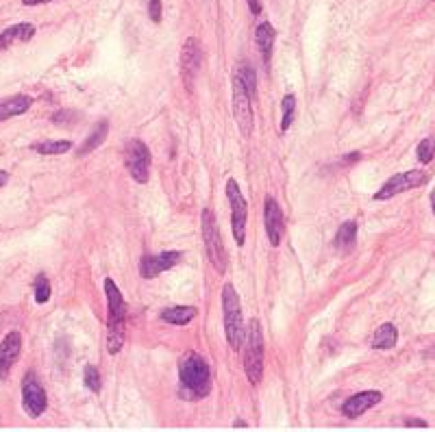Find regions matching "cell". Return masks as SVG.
<instances>
[{"mask_svg":"<svg viewBox=\"0 0 435 432\" xmlns=\"http://www.w3.org/2000/svg\"><path fill=\"white\" fill-rule=\"evenodd\" d=\"M107 294V352L118 354L125 345V330H127V302L122 298L114 278L105 281Z\"/></svg>","mask_w":435,"mask_h":432,"instance_id":"6da1fadb","label":"cell"},{"mask_svg":"<svg viewBox=\"0 0 435 432\" xmlns=\"http://www.w3.org/2000/svg\"><path fill=\"white\" fill-rule=\"evenodd\" d=\"M179 378H181V385L185 387V391L192 398H205L211 389V371H209L207 360L194 352L187 354L181 360Z\"/></svg>","mask_w":435,"mask_h":432,"instance_id":"7a4b0ae2","label":"cell"},{"mask_svg":"<svg viewBox=\"0 0 435 432\" xmlns=\"http://www.w3.org/2000/svg\"><path fill=\"white\" fill-rule=\"evenodd\" d=\"M222 311H224V334L226 341L233 350H240L244 343V317H242V304L235 287L226 283L222 287Z\"/></svg>","mask_w":435,"mask_h":432,"instance_id":"3957f363","label":"cell"},{"mask_svg":"<svg viewBox=\"0 0 435 432\" xmlns=\"http://www.w3.org/2000/svg\"><path fill=\"white\" fill-rule=\"evenodd\" d=\"M264 354H266V343H264L262 324L257 322V319H253L246 330V343H244V369H246L248 382H253V385L262 382Z\"/></svg>","mask_w":435,"mask_h":432,"instance_id":"277c9868","label":"cell"},{"mask_svg":"<svg viewBox=\"0 0 435 432\" xmlns=\"http://www.w3.org/2000/svg\"><path fill=\"white\" fill-rule=\"evenodd\" d=\"M202 241H205L207 257L211 261V266L218 274L226 272V250L222 244V235L218 230L215 217L211 213V208L202 211Z\"/></svg>","mask_w":435,"mask_h":432,"instance_id":"5b68a950","label":"cell"},{"mask_svg":"<svg viewBox=\"0 0 435 432\" xmlns=\"http://www.w3.org/2000/svg\"><path fill=\"white\" fill-rule=\"evenodd\" d=\"M226 198L231 204V230H233L235 244L242 248L246 241V217H248V204L246 198L242 196L240 185L235 183V178L226 180Z\"/></svg>","mask_w":435,"mask_h":432,"instance_id":"8992f818","label":"cell"},{"mask_svg":"<svg viewBox=\"0 0 435 432\" xmlns=\"http://www.w3.org/2000/svg\"><path fill=\"white\" fill-rule=\"evenodd\" d=\"M151 150L140 139H129L125 146V165L135 183H148V176H151Z\"/></svg>","mask_w":435,"mask_h":432,"instance_id":"52a82bcc","label":"cell"},{"mask_svg":"<svg viewBox=\"0 0 435 432\" xmlns=\"http://www.w3.org/2000/svg\"><path fill=\"white\" fill-rule=\"evenodd\" d=\"M429 183V174L423 170H410L392 176L388 183L374 193V200H390L392 196H399L403 191H410L416 187H423Z\"/></svg>","mask_w":435,"mask_h":432,"instance_id":"ba28073f","label":"cell"},{"mask_svg":"<svg viewBox=\"0 0 435 432\" xmlns=\"http://www.w3.org/2000/svg\"><path fill=\"white\" fill-rule=\"evenodd\" d=\"M233 116L237 122V129L244 137L253 135V105L251 94L244 87V83L233 76Z\"/></svg>","mask_w":435,"mask_h":432,"instance_id":"9c48e42d","label":"cell"},{"mask_svg":"<svg viewBox=\"0 0 435 432\" xmlns=\"http://www.w3.org/2000/svg\"><path fill=\"white\" fill-rule=\"evenodd\" d=\"M200 63H202L200 41L196 37H189L181 50V76L189 91L194 89V80H196V74L200 72Z\"/></svg>","mask_w":435,"mask_h":432,"instance_id":"30bf717a","label":"cell"},{"mask_svg":"<svg viewBox=\"0 0 435 432\" xmlns=\"http://www.w3.org/2000/svg\"><path fill=\"white\" fill-rule=\"evenodd\" d=\"M22 404H24L26 413H29L31 417H39L48 409L46 391L42 389V385H39V380L33 374L26 376L24 382H22Z\"/></svg>","mask_w":435,"mask_h":432,"instance_id":"8fae6325","label":"cell"},{"mask_svg":"<svg viewBox=\"0 0 435 432\" xmlns=\"http://www.w3.org/2000/svg\"><path fill=\"white\" fill-rule=\"evenodd\" d=\"M183 259V255L179 250H170V252H161V255H151V257H144L140 261V274L146 281H151V278L163 274L166 270L174 268L176 263Z\"/></svg>","mask_w":435,"mask_h":432,"instance_id":"7c38bea8","label":"cell"},{"mask_svg":"<svg viewBox=\"0 0 435 432\" xmlns=\"http://www.w3.org/2000/svg\"><path fill=\"white\" fill-rule=\"evenodd\" d=\"M264 215H266V233H268V239H270V246L277 248L281 246V239H283V233H285V217H283V208L279 206V202L268 196L266 202H264Z\"/></svg>","mask_w":435,"mask_h":432,"instance_id":"4fadbf2b","label":"cell"},{"mask_svg":"<svg viewBox=\"0 0 435 432\" xmlns=\"http://www.w3.org/2000/svg\"><path fill=\"white\" fill-rule=\"evenodd\" d=\"M20 352H22V334L18 330H13L0 343V378H7L11 367L16 365Z\"/></svg>","mask_w":435,"mask_h":432,"instance_id":"5bb4252c","label":"cell"},{"mask_svg":"<svg viewBox=\"0 0 435 432\" xmlns=\"http://www.w3.org/2000/svg\"><path fill=\"white\" fill-rule=\"evenodd\" d=\"M383 400V393L381 391H361L357 396H350L344 404H342V413L350 420H355V417H361L365 411H370L372 407Z\"/></svg>","mask_w":435,"mask_h":432,"instance_id":"9a60e30c","label":"cell"},{"mask_svg":"<svg viewBox=\"0 0 435 432\" xmlns=\"http://www.w3.org/2000/svg\"><path fill=\"white\" fill-rule=\"evenodd\" d=\"M35 35V26L29 22H20V24H13L9 29H5L0 33V50H5L13 44H20V41H29Z\"/></svg>","mask_w":435,"mask_h":432,"instance_id":"2e32d148","label":"cell"},{"mask_svg":"<svg viewBox=\"0 0 435 432\" xmlns=\"http://www.w3.org/2000/svg\"><path fill=\"white\" fill-rule=\"evenodd\" d=\"M31 105H33L31 96H11L7 100H0V122L26 114V111L31 109Z\"/></svg>","mask_w":435,"mask_h":432,"instance_id":"e0dca14e","label":"cell"},{"mask_svg":"<svg viewBox=\"0 0 435 432\" xmlns=\"http://www.w3.org/2000/svg\"><path fill=\"white\" fill-rule=\"evenodd\" d=\"M255 41H257V46H259L264 63H270L272 46H275V26H272L270 22H262L255 31Z\"/></svg>","mask_w":435,"mask_h":432,"instance_id":"ac0fdd59","label":"cell"},{"mask_svg":"<svg viewBox=\"0 0 435 432\" xmlns=\"http://www.w3.org/2000/svg\"><path fill=\"white\" fill-rule=\"evenodd\" d=\"M198 315L196 306H172V309L161 311V319L174 326H187Z\"/></svg>","mask_w":435,"mask_h":432,"instance_id":"d6986e66","label":"cell"},{"mask_svg":"<svg viewBox=\"0 0 435 432\" xmlns=\"http://www.w3.org/2000/svg\"><path fill=\"white\" fill-rule=\"evenodd\" d=\"M107 133H109V122H107V120L98 122V127L87 135V139L83 142V146L78 148V157H85V155H89V152L96 150V148L105 142V139H107Z\"/></svg>","mask_w":435,"mask_h":432,"instance_id":"ffe728a7","label":"cell"},{"mask_svg":"<svg viewBox=\"0 0 435 432\" xmlns=\"http://www.w3.org/2000/svg\"><path fill=\"white\" fill-rule=\"evenodd\" d=\"M399 341V330L394 324H383L372 339V347L374 350H392L394 345H396Z\"/></svg>","mask_w":435,"mask_h":432,"instance_id":"44dd1931","label":"cell"},{"mask_svg":"<svg viewBox=\"0 0 435 432\" xmlns=\"http://www.w3.org/2000/svg\"><path fill=\"white\" fill-rule=\"evenodd\" d=\"M357 228H359L357 222H344V224L339 226L337 235H335V246L344 248V250L352 248V244H355V239H357Z\"/></svg>","mask_w":435,"mask_h":432,"instance_id":"7402d4cb","label":"cell"},{"mask_svg":"<svg viewBox=\"0 0 435 432\" xmlns=\"http://www.w3.org/2000/svg\"><path fill=\"white\" fill-rule=\"evenodd\" d=\"M235 76L244 83V87H246V91H248L251 96H255V91H257V76H255V69H253L246 61H242V63H240Z\"/></svg>","mask_w":435,"mask_h":432,"instance_id":"603a6c76","label":"cell"},{"mask_svg":"<svg viewBox=\"0 0 435 432\" xmlns=\"http://www.w3.org/2000/svg\"><path fill=\"white\" fill-rule=\"evenodd\" d=\"M283 107V120H281V131H288L292 127L294 122V111H296V96L294 94H288L281 102Z\"/></svg>","mask_w":435,"mask_h":432,"instance_id":"cb8c5ba5","label":"cell"},{"mask_svg":"<svg viewBox=\"0 0 435 432\" xmlns=\"http://www.w3.org/2000/svg\"><path fill=\"white\" fill-rule=\"evenodd\" d=\"M33 148L39 152V155L50 157V155H63V152H67L72 148V144L70 142H44V144H37Z\"/></svg>","mask_w":435,"mask_h":432,"instance_id":"d4e9b609","label":"cell"},{"mask_svg":"<svg viewBox=\"0 0 435 432\" xmlns=\"http://www.w3.org/2000/svg\"><path fill=\"white\" fill-rule=\"evenodd\" d=\"M48 300H50V283H48V278L44 274H39L35 278V302L44 304Z\"/></svg>","mask_w":435,"mask_h":432,"instance_id":"484cf974","label":"cell"},{"mask_svg":"<svg viewBox=\"0 0 435 432\" xmlns=\"http://www.w3.org/2000/svg\"><path fill=\"white\" fill-rule=\"evenodd\" d=\"M433 152H435V139L433 137H427V139H423V142L418 144V159H420V163H429L433 159Z\"/></svg>","mask_w":435,"mask_h":432,"instance_id":"4316f807","label":"cell"},{"mask_svg":"<svg viewBox=\"0 0 435 432\" xmlns=\"http://www.w3.org/2000/svg\"><path fill=\"white\" fill-rule=\"evenodd\" d=\"M83 380H85V387L89 389V391H94V393H98V391H100V374H98V369L94 367V365H87V367H85Z\"/></svg>","mask_w":435,"mask_h":432,"instance_id":"83f0119b","label":"cell"},{"mask_svg":"<svg viewBox=\"0 0 435 432\" xmlns=\"http://www.w3.org/2000/svg\"><path fill=\"white\" fill-rule=\"evenodd\" d=\"M148 16L153 22L161 20V0H148Z\"/></svg>","mask_w":435,"mask_h":432,"instance_id":"f1b7e54d","label":"cell"},{"mask_svg":"<svg viewBox=\"0 0 435 432\" xmlns=\"http://www.w3.org/2000/svg\"><path fill=\"white\" fill-rule=\"evenodd\" d=\"M405 426L407 428H427V422L425 420H405Z\"/></svg>","mask_w":435,"mask_h":432,"instance_id":"f546056e","label":"cell"},{"mask_svg":"<svg viewBox=\"0 0 435 432\" xmlns=\"http://www.w3.org/2000/svg\"><path fill=\"white\" fill-rule=\"evenodd\" d=\"M248 7H251V11L255 13V16H257V13L262 11V7H259V0H248Z\"/></svg>","mask_w":435,"mask_h":432,"instance_id":"4dcf8cb0","label":"cell"},{"mask_svg":"<svg viewBox=\"0 0 435 432\" xmlns=\"http://www.w3.org/2000/svg\"><path fill=\"white\" fill-rule=\"evenodd\" d=\"M24 5H44V3H50V0H22Z\"/></svg>","mask_w":435,"mask_h":432,"instance_id":"1f68e13d","label":"cell"},{"mask_svg":"<svg viewBox=\"0 0 435 432\" xmlns=\"http://www.w3.org/2000/svg\"><path fill=\"white\" fill-rule=\"evenodd\" d=\"M7 183V172L5 170H0V187H3Z\"/></svg>","mask_w":435,"mask_h":432,"instance_id":"d6a6232c","label":"cell"},{"mask_svg":"<svg viewBox=\"0 0 435 432\" xmlns=\"http://www.w3.org/2000/svg\"><path fill=\"white\" fill-rule=\"evenodd\" d=\"M431 208H433V213H435V189L431 191Z\"/></svg>","mask_w":435,"mask_h":432,"instance_id":"836d02e7","label":"cell"},{"mask_svg":"<svg viewBox=\"0 0 435 432\" xmlns=\"http://www.w3.org/2000/svg\"><path fill=\"white\" fill-rule=\"evenodd\" d=\"M425 356H427V358H435V347H431L429 352H425Z\"/></svg>","mask_w":435,"mask_h":432,"instance_id":"e575fe53","label":"cell"}]
</instances>
